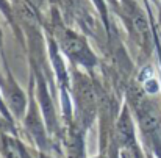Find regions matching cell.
Returning <instances> with one entry per match:
<instances>
[{
    "label": "cell",
    "mask_w": 161,
    "mask_h": 158,
    "mask_svg": "<svg viewBox=\"0 0 161 158\" xmlns=\"http://www.w3.org/2000/svg\"><path fill=\"white\" fill-rule=\"evenodd\" d=\"M5 157L6 158H20V150H19L17 144H16L13 139H9V138L5 139Z\"/></svg>",
    "instance_id": "cell-3"
},
{
    "label": "cell",
    "mask_w": 161,
    "mask_h": 158,
    "mask_svg": "<svg viewBox=\"0 0 161 158\" xmlns=\"http://www.w3.org/2000/svg\"><path fill=\"white\" fill-rule=\"evenodd\" d=\"M3 91H5L6 102H8V105L13 108V111L16 114H22L24 106H25V96L19 89L17 83L13 80L11 74H8V78L3 82Z\"/></svg>",
    "instance_id": "cell-2"
},
{
    "label": "cell",
    "mask_w": 161,
    "mask_h": 158,
    "mask_svg": "<svg viewBox=\"0 0 161 158\" xmlns=\"http://www.w3.org/2000/svg\"><path fill=\"white\" fill-rule=\"evenodd\" d=\"M31 2H33L35 5H41V3H42V0H31Z\"/></svg>",
    "instance_id": "cell-4"
},
{
    "label": "cell",
    "mask_w": 161,
    "mask_h": 158,
    "mask_svg": "<svg viewBox=\"0 0 161 158\" xmlns=\"http://www.w3.org/2000/svg\"><path fill=\"white\" fill-rule=\"evenodd\" d=\"M56 39H58L61 50L75 64H80L85 67H94L97 64L96 55L89 49L86 39L80 36L78 33L63 27L56 31Z\"/></svg>",
    "instance_id": "cell-1"
}]
</instances>
